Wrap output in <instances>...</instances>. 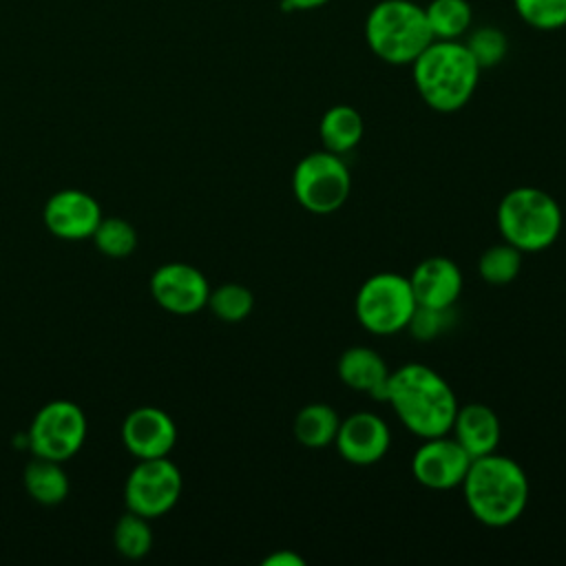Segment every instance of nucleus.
<instances>
[{"instance_id": "f257e3e1", "label": "nucleus", "mask_w": 566, "mask_h": 566, "mask_svg": "<svg viewBox=\"0 0 566 566\" xmlns=\"http://www.w3.org/2000/svg\"><path fill=\"white\" fill-rule=\"evenodd\" d=\"M380 400L389 402L402 427L422 440L449 433L458 411L451 385L422 363L389 371Z\"/></svg>"}, {"instance_id": "f03ea898", "label": "nucleus", "mask_w": 566, "mask_h": 566, "mask_svg": "<svg viewBox=\"0 0 566 566\" xmlns=\"http://www.w3.org/2000/svg\"><path fill=\"white\" fill-rule=\"evenodd\" d=\"M469 513L484 526L502 528L522 517L528 504L526 471L509 455L486 453L471 458L462 480Z\"/></svg>"}, {"instance_id": "7ed1b4c3", "label": "nucleus", "mask_w": 566, "mask_h": 566, "mask_svg": "<svg viewBox=\"0 0 566 566\" xmlns=\"http://www.w3.org/2000/svg\"><path fill=\"white\" fill-rule=\"evenodd\" d=\"M409 66L420 99L438 113L467 106L482 73L462 40H431Z\"/></svg>"}, {"instance_id": "20e7f679", "label": "nucleus", "mask_w": 566, "mask_h": 566, "mask_svg": "<svg viewBox=\"0 0 566 566\" xmlns=\"http://www.w3.org/2000/svg\"><path fill=\"white\" fill-rule=\"evenodd\" d=\"M363 33L369 51L391 66H409L433 40L416 0H378L365 15Z\"/></svg>"}, {"instance_id": "39448f33", "label": "nucleus", "mask_w": 566, "mask_h": 566, "mask_svg": "<svg viewBox=\"0 0 566 566\" xmlns=\"http://www.w3.org/2000/svg\"><path fill=\"white\" fill-rule=\"evenodd\" d=\"M562 208L553 195L535 186L509 190L495 210V223L506 243L524 252L551 248L562 232Z\"/></svg>"}, {"instance_id": "423d86ee", "label": "nucleus", "mask_w": 566, "mask_h": 566, "mask_svg": "<svg viewBox=\"0 0 566 566\" xmlns=\"http://www.w3.org/2000/svg\"><path fill=\"white\" fill-rule=\"evenodd\" d=\"M418 303L409 276L396 272L371 274L356 292L354 314L358 323L378 336L407 329Z\"/></svg>"}, {"instance_id": "0eeeda50", "label": "nucleus", "mask_w": 566, "mask_h": 566, "mask_svg": "<svg viewBox=\"0 0 566 566\" xmlns=\"http://www.w3.org/2000/svg\"><path fill=\"white\" fill-rule=\"evenodd\" d=\"M352 177L340 155L314 150L298 159L292 172V192L301 208L312 214H332L349 197Z\"/></svg>"}, {"instance_id": "6e6552de", "label": "nucleus", "mask_w": 566, "mask_h": 566, "mask_svg": "<svg viewBox=\"0 0 566 566\" xmlns=\"http://www.w3.org/2000/svg\"><path fill=\"white\" fill-rule=\"evenodd\" d=\"M33 455L64 462L73 458L86 438L84 411L71 400L46 402L33 418L29 431Z\"/></svg>"}, {"instance_id": "1a4fd4ad", "label": "nucleus", "mask_w": 566, "mask_h": 566, "mask_svg": "<svg viewBox=\"0 0 566 566\" xmlns=\"http://www.w3.org/2000/svg\"><path fill=\"white\" fill-rule=\"evenodd\" d=\"M181 486V471L166 455L139 460L124 486L126 506L148 520L159 517L177 504Z\"/></svg>"}, {"instance_id": "9d476101", "label": "nucleus", "mask_w": 566, "mask_h": 566, "mask_svg": "<svg viewBox=\"0 0 566 566\" xmlns=\"http://www.w3.org/2000/svg\"><path fill=\"white\" fill-rule=\"evenodd\" d=\"M469 464L471 455L455 438L444 433L422 440L411 458V473L418 484L433 491H447L462 484Z\"/></svg>"}, {"instance_id": "9b49d317", "label": "nucleus", "mask_w": 566, "mask_h": 566, "mask_svg": "<svg viewBox=\"0 0 566 566\" xmlns=\"http://www.w3.org/2000/svg\"><path fill=\"white\" fill-rule=\"evenodd\" d=\"M150 294L166 312L195 314L208 305L210 285L195 265L166 263L153 272Z\"/></svg>"}, {"instance_id": "f8f14e48", "label": "nucleus", "mask_w": 566, "mask_h": 566, "mask_svg": "<svg viewBox=\"0 0 566 566\" xmlns=\"http://www.w3.org/2000/svg\"><path fill=\"white\" fill-rule=\"evenodd\" d=\"M391 444L387 422L374 411H356L340 420L334 447L338 455L356 467H369L385 458Z\"/></svg>"}, {"instance_id": "ddd939ff", "label": "nucleus", "mask_w": 566, "mask_h": 566, "mask_svg": "<svg viewBox=\"0 0 566 566\" xmlns=\"http://www.w3.org/2000/svg\"><path fill=\"white\" fill-rule=\"evenodd\" d=\"M42 217L51 234L80 241L93 237L97 223L102 221V210L88 192L69 188L49 197Z\"/></svg>"}, {"instance_id": "4468645a", "label": "nucleus", "mask_w": 566, "mask_h": 566, "mask_svg": "<svg viewBox=\"0 0 566 566\" xmlns=\"http://www.w3.org/2000/svg\"><path fill=\"white\" fill-rule=\"evenodd\" d=\"M122 440L139 460L164 458L177 442V427L166 411L157 407H137L122 424Z\"/></svg>"}, {"instance_id": "2eb2a0df", "label": "nucleus", "mask_w": 566, "mask_h": 566, "mask_svg": "<svg viewBox=\"0 0 566 566\" xmlns=\"http://www.w3.org/2000/svg\"><path fill=\"white\" fill-rule=\"evenodd\" d=\"M409 283L418 305L447 310L462 292V272L447 256H427L413 268Z\"/></svg>"}, {"instance_id": "dca6fc26", "label": "nucleus", "mask_w": 566, "mask_h": 566, "mask_svg": "<svg viewBox=\"0 0 566 566\" xmlns=\"http://www.w3.org/2000/svg\"><path fill=\"white\" fill-rule=\"evenodd\" d=\"M451 431H453V438L458 440V444L471 458L493 453L502 438V427H500L497 413L482 402L458 405Z\"/></svg>"}, {"instance_id": "f3484780", "label": "nucleus", "mask_w": 566, "mask_h": 566, "mask_svg": "<svg viewBox=\"0 0 566 566\" xmlns=\"http://www.w3.org/2000/svg\"><path fill=\"white\" fill-rule=\"evenodd\" d=\"M338 378L354 391H365L380 400L382 387L389 376V367L382 356L365 345H354L338 356L336 363Z\"/></svg>"}, {"instance_id": "a211bd4d", "label": "nucleus", "mask_w": 566, "mask_h": 566, "mask_svg": "<svg viewBox=\"0 0 566 566\" xmlns=\"http://www.w3.org/2000/svg\"><path fill=\"white\" fill-rule=\"evenodd\" d=\"M365 133L363 115L349 104H336L327 108L318 122V137L325 150L345 155L354 150Z\"/></svg>"}, {"instance_id": "6ab92c4d", "label": "nucleus", "mask_w": 566, "mask_h": 566, "mask_svg": "<svg viewBox=\"0 0 566 566\" xmlns=\"http://www.w3.org/2000/svg\"><path fill=\"white\" fill-rule=\"evenodd\" d=\"M340 418L327 402H310L298 409L292 431L307 449H325L334 444Z\"/></svg>"}, {"instance_id": "aec40b11", "label": "nucleus", "mask_w": 566, "mask_h": 566, "mask_svg": "<svg viewBox=\"0 0 566 566\" xmlns=\"http://www.w3.org/2000/svg\"><path fill=\"white\" fill-rule=\"evenodd\" d=\"M422 9L433 40H462L473 27L471 0H429Z\"/></svg>"}, {"instance_id": "412c9836", "label": "nucleus", "mask_w": 566, "mask_h": 566, "mask_svg": "<svg viewBox=\"0 0 566 566\" xmlns=\"http://www.w3.org/2000/svg\"><path fill=\"white\" fill-rule=\"evenodd\" d=\"M24 489L40 504H60L69 495V478L60 462L35 455L24 469Z\"/></svg>"}, {"instance_id": "4be33fe9", "label": "nucleus", "mask_w": 566, "mask_h": 566, "mask_svg": "<svg viewBox=\"0 0 566 566\" xmlns=\"http://www.w3.org/2000/svg\"><path fill=\"white\" fill-rule=\"evenodd\" d=\"M520 270L522 252L506 241L486 248L478 261V272L489 285H506L520 274Z\"/></svg>"}, {"instance_id": "5701e85b", "label": "nucleus", "mask_w": 566, "mask_h": 566, "mask_svg": "<svg viewBox=\"0 0 566 566\" xmlns=\"http://www.w3.org/2000/svg\"><path fill=\"white\" fill-rule=\"evenodd\" d=\"M469 53L478 62L480 69H493L497 66L509 51V38L502 29L493 24H480L475 29H469V33L462 38Z\"/></svg>"}, {"instance_id": "b1692460", "label": "nucleus", "mask_w": 566, "mask_h": 566, "mask_svg": "<svg viewBox=\"0 0 566 566\" xmlns=\"http://www.w3.org/2000/svg\"><path fill=\"white\" fill-rule=\"evenodd\" d=\"M113 542H115V548L119 555H124L128 559L144 557L153 546V533L148 526V517L137 515L133 511L124 513L115 524Z\"/></svg>"}, {"instance_id": "393cba45", "label": "nucleus", "mask_w": 566, "mask_h": 566, "mask_svg": "<svg viewBox=\"0 0 566 566\" xmlns=\"http://www.w3.org/2000/svg\"><path fill=\"white\" fill-rule=\"evenodd\" d=\"M208 307L219 321L226 323H239L248 318V314L254 307L252 292L241 283H221L219 287L210 290Z\"/></svg>"}, {"instance_id": "a878e982", "label": "nucleus", "mask_w": 566, "mask_h": 566, "mask_svg": "<svg viewBox=\"0 0 566 566\" xmlns=\"http://www.w3.org/2000/svg\"><path fill=\"white\" fill-rule=\"evenodd\" d=\"M93 241L102 254L122 259L137 248V232L128 221L119 217H108L97 223L93 232Z\"/></svg>"}, {"instance_id": "bb28decb", "label": "nucleus", "mask_w": 566, "mask_h": 566, "mask_svg": "<svg viewBox=\"0 0 566 566\" xmlns=\"http://www.w3.org/2000/svg\"><path fill=\"white\" fill-rule=\"evenodd\" d=\"M522 22L535 31H557L566 27V0H513Z\"/></svg>"}, {"instance_id": "cd10ccee", "label": "nucleus", "mask_w": 566, "mask_h": 566, "mask_svg": "<svg viewBox=\"0 0 566 566\" xmlns=\"http://www.w3.org/2000/svg\"><path fill=\"white\" fill-rule=\"evenodd\" d=\"M451 318H453L451 307L436 310V307L418 305L413 316H411V321H409V325H407V329L418 340H431V338H436V336H440L442 332L449 329Z\"/></svg>"}, {"instance_id": "c85d7f7f", "label": "nucleus", "mask_w": 566, "mask_h": 566, "mask_svg": "<svg viewBox=\"0 0 566 566\" xmlns=\"http://www.w3.org/2000/svg\"><path fill=\"white\" fill-rule=\"evenodd\" d=\"M305 559L292 551H279L263 559V566H303Z\"/></svg>"}, {"instance_id": "c756f323", "label": "nucleus", "mask_w": 566, "mask_h": 566, "mask_svg": "<svg viewBox=\"0 0 566 566\" xmlns=\"http://www.w3.org/2000/svg\"><path fill=\"white\" fill-rule=\"evenodd\" d=\"M329 0H281L283 11H314L325 7Z\"/></svg>"}]
</instances>
